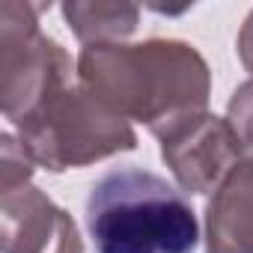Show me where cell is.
<instances>
[{"instance_id":"1","label":"cell","mask_w":253,"mask_h":253,"mask_svg":"<svg viewBox=\"0 0 253 253\" xmlns=\"http://www.w3.org/2000/svg\"><path fill=\"white\" fill-rule=\"evenodd\" d=\"M78 78L107 110L146 125L155 137L206 113L211 95L206 57L182 39L86 45L78 57Z\"/></svg>"},{"instance_id":"2","label":"cell","mask_w":253,"mask_h":253,"mask_svg":"<svg viewBox=\"0 0 253 253\" xmlns=\"http://www.w3.org/2000/svg\"><path fill=\"white\" fill-rule=\"evenodd\" d=\"M86 229L95 253H194L200 241L197 214L182 191L134 164L92 182Z\"/></svg>"},{"instance_id":"3","label":"cell","mask_w":253,"mask_h":253,"mask_svg":"<svg viewBox=\"0 0 253 253\" xmlns=\"http://www.w3.org/2000/svg\"><path fill=\"white\" fill-rule=\"evenodd\" d=\"M15 128L30 161L51 173L89 167L110 155L137 149L131 122L107 110L84 86L63 89Z\"/></svg>"},{"instance_id":"4","label":"cell","mask_w":253,"mask_h":253,"mask_svg":"<svg viewBox=\"0 0 253 253\" xmlns=\"http://www.w3.org/2000/svg\"><path fill=\"white\" fill-rule=\"evenodd\" d=\"M42 9L18 0L0 3V95L3 116L12 125H21L72 86V57L39 30Z\"/></svg>"},{"instance_id":"5","label":"cell","mask_w":253,"mask_h":253,"mask_svg":"<svg viewBox=\"0 0 253 253\" xmlns=\"http://www.w3.org/2000/svg\"><path fill=\"white\" fill-rule=\"evenodd\" d=\"M158 140L161 158L170 167L173 179L182 191L191 194H214L232 173V167L244 158L226 116L220 119L209 110L179 122Z\"/></svg>"},{"instance_id":"6","label":"cell","mask_w":253,"mask_h":253,"mask_svg":"<svg viewBox=\"0 0 253 253\" xmlns=\"http://www.w3.org/2000/svg\"><path fill=\"white\" fill-rule=\"evenodd\" d=\"M0 244L3 253H84L72 214L33 182L0 191Z\"/></svg>"},{"instance_id":"7","label":"cell","mask_w":253,"mask_h":253,"mask_svg":"<svg viewBox=\"0 0 253 253\" xmlns=\"http://www.w3.org/2000/svg\"><path fill=\"white\" fill-rule=\"evenodd\" d=\"M206 253H253V155L232 167L206 206Z\"/></svg>"},{"instance_id":"8","label":"cell","mask_w":253,"mask_h":253,"mask_svg":"<svg viewBox=\"0 0 253 253\" xmlns=\"http://www.w3.org/2000/svg\"><path fill=\"white\" fill-rule=\"evenodd\" d=\"M69 30L86 45H119L140 24V6L125 0H69L60 6Z\"/></svg>"},{"instance_id":"9","label":"cell","mask_w":253,"mask_h":253,"mask_svg":"<svg viewBox=\"0 0 253 253\" xmlns=\"http://www.w3.org/2000/svg\"><path fill=\"white\" fill-rule=\"evenodd\" d=\"M226 122H229L244 158H250L253 155V81H244L232 92L226 104Z\"/></svg>"},{"instance_id":"10","label":"cell","mask_w":253,"mask_h":253,"mask_svg":"<svg viewBox=\"0 0 253 253\" xmlns=\"http://www.w3.org/2000/svg\"><path fill=\"white\" fill-rule=\"evenodd\" d=\"M33 167L36 164L30 161V155L24 152V146L12 134L0 137V191H9V188H18V185L30 182Z\"/></svg>"},{"instance_id":"11","label":"cell","mask_w":253,"mask_h":253,"mask_svg":"<svg viewBox=\"0 0 253 253\" xmlns=\"http://www.w3.org/2000/svg\"><path fill=\"white\" fill-rule=\"evenodd\" d=\"M235 48H238V60H241V66L253 75V9H250V15L244 18V24H241V30H238Z\"/></svg>"}]
</instances>
